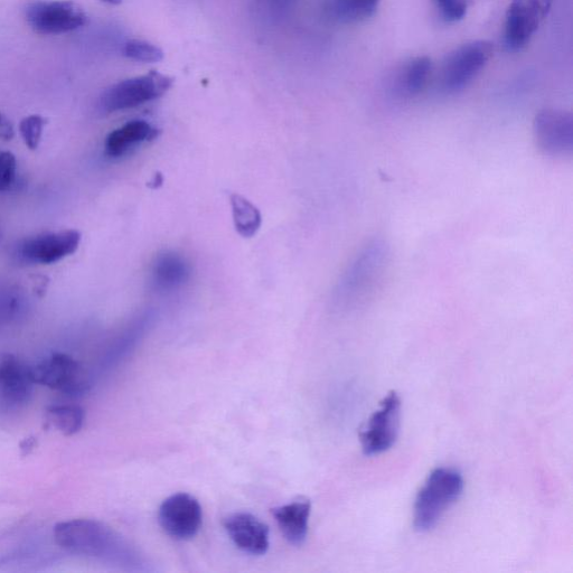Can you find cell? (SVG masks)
I'll return each instance as SVG.
<instances>
[{
    "label": "cell",
    "instance_id": "6da1fadb",
    "mask_svg": "<svg viewBox=\"0 0 573 573\" xmlns=\"http://www.w3.org/2000/svg\"><path fill=\"white\" fill-rule=\"evenodd\" d=\"M54 540L73 556L95 559L125 570H144L145 560L131 544L106 524L70 520L55 526Z\"/></svg>",
    "mask_w": 573,
    "mask_h": 573
},
{
    "label": "cell",
    "instance_id": "7a4b0ae2",
    "mask_svg": "<svg viewBox=\"0 0 573 573\" xmlns=\"http://www.w3.org/2000/svg\"><path fill=\"white\" fill-rule=\"evenodd\" d=\"M389 262L390 247L387 241L375 238L365 242L338 284V299L350 305L365 302L378 289Z\"/></svg>",
    "mask_w": 573,
    "mask_h": 573
},
{
    "label": "cell",
    "instance_id": "3957f363",
    "mask_svg": "<svg viewBox=\"0 0 573 573\" xmlns=\"http://www.w3.org/2000/svg\"><path fill=\"white\" fill-rule=\"evenodd\" d=\"M464 486L463 475L454 468L440 467L432 471L417 495L413 515L415 528L419 532L434 530L462 496Z\"/></svg>",
    "mask_w": 573,
    "mask_h": 573
},
{
    "label": "cell",
    "instance_id": "277c9868",
    "mask_svg": "<svg viewBox=\"0 0 573 573\" xmlns=\"http://www.w3.org/2000/svg\"><path fill=\"white\" fill-rule=\"evenodd\" d=\"M493 51V44L487 41H475L459 46L447 56L441 68V90L447 95L463 91L490 62Z\"/></svg>",
    "mask_w": 573,
    "mask_h": 573
},
{
    "label": "cell",
    "instance_id": "5b68a950",
    "mask_svg": "<svg viewBox=\"0 0 573 573\" xmlns=\"http://www.w3.org/2000/svg\"><path fill=\"white\" fill-rule=\"evenodd\" d=\"M172 84L173 79L152 71L143 77L114 84L102 93L99 106L105 114L133 109L163 97L172 88Z\"/></svg>",
    "mask_w": 573,
    "mask_h": 573
},
{
    "label": "cell",
    "instance_id": "8992f818",
    "mask_svg": "<svg viewBox=\"0 0 573 573\" xmlns=\"http://www.w3.org/2000/svg\"><path fill=\"white\" fill-rule=\"evenodd\" d=\"M401 399L396 391L388 393L380 407L360 432L363 453L366 456L388 452L397 443L401 426Z\"/></svg>",
    "mask_w": 573,
    "mask_h": 573
},
{
    "label": "cell",
    "instance_id": "52a82bcc",
    "mask_svg": "<svg viewBox=\"0 0 573 573\" xmlns=\"http://www.w3.org/2000/svg\"><path fill=\"white\" fill-rule=\"evenodd\" d=\"M27 24L41 35H59L82 27L87 16L82 9L68 0H39L25 9Z\"/></svg>",
    "mask_w": 573,
    "mask_h": 573
},
{
    "label": "cell",
    "instance_id": "ba28073f",
    "mask_svg": "<svg viewBox=\"0 0 573 573\" xmlns=\"http://www.w3.org/2000/svg\"><path fill=\"white\" fill-rule=\"evenodd\" d=\"M535 145L543 155L568 157L573 150V118L570 112L543 109L533 121Z\"/></svg>",
    "mask_w": 573,
    "mask_h": 573
},
{
    "label": "cell",
    "instance_id": "9c48e42d",
    "mask_svg": "<svg viewBox=\"0 0 573 573\" xmlns=\"http://www.w3.org/2000/svg\"><path fill=\"white\" fill-rule=\"evenodd\" d=\"M551 4L552 0H512L504 26V45L507 51L519 52L530 43Z\"/></svg>",
    "mask_w": 573,
    "mask_h": 573
},
{
    "label": "cell",
    "instance_id": "30bf717a",
    "mask_svg": "<svg viewBox=\"0 0 573 573\" xmlns=\"http://www.w3.org/2000/svg\"><path fill=\"white\" fill-rule=\"evenodd\" d=\"M158 521L169 537L181 541L191 540L201 530L202 506L190 494H174L159 507Z\"/></svg>",
    "mask_w": 573,
    "mask_h": 573
},
{
    "label": "cell",
    "instance_id": "8fae6325",
    "mask_svg": "<svg viewBox=\"0 0 573 573\" xmlns=\"http://www.w3.org/2000/svg\"><path fill=\"white\" fill-rule=\"evenodd\" d=\"M35 383L55 391L79 394L89 387L88 375L79 362L65 354H53L32 368Z\"/></svg>",
    "mask_w": 573,
    "mask_h": 573
},
{
    "label": "cell",
    "instance_id": "7c38bea8",
    "mask_svg": "<svg viewBox=\"0 0 573 573\" xmlns=\"http://www.w3.org/2000/svg\"><path fill=\"white\" fill-rule=\"evenodd\" d=\"M80 241L81 234L75 230L46 233L26 240L20 253L27 262L51 265L73 255L78 250Z\"/></svg>",
    "mask_w": 573,
    "mask_h": 573
},
{
    "label": "cell",
    "instance_id": "4fadbf2b",
    "mask_svg": "<svg viewBox=\"0 0 573 573\" xmlns=\"http://www.w3.org/2000/svg\"><path fill=\"white\" fill-rule=\"evenodd\" d=\"M34 384L32 368L11 356L0 361V408H22L30 400Z\"/></svg>",
    "mask_w": 573,
    "mask_h": 573
},
{
    "label": "cell",
    "instance_id": "5bb4252c",
    "mask_svg": "<svg viewBox=\"0 0 573 573\" xmlns=\"http://www.w3.org/2000/svg\"><path fill=\"white\" fill-rule=\"evenodd\" d=\"M231 541L238 549L251 554L262 556L269 549V528L255 515L250 513H234L223 522Z\"/></svg>",
    "mask_w": 573,
    "mask_h": 573
},
{
    "label": "cell",
    "instance_id": "9a60e30c",
    "mask_svg": "<svg viewBox=\"0 0 573 573\" xmlns=\"http://www.w3.org/2000/svg\"><path fill=\"white\" fill-rule=\"evenodd\" d=\"M159 134L161 130L148 124L147 121H130L109 134L105 143L106 155L111 158L124 156L130 149L140 144L153 142Z\"/></svg>",
    "mask_w": 573,
    "mask_h": 573
},
{
    "label": "cell",
    "instance_id": "2e32d148",
    "mask_svg": "<svg viewBox=\"0 0 573 573\" xmlns=\"http://www.w3.org/2000/svg\"><path fill=\"white\" fill-rule=\"evenodd\" d=\"M279 529L289 543L302 546L307 539L312 504L309 501H296L272 510Z\"/></svg>",
    "mask_w": 573,
    "mask_h": 573
},
{
    "label": "cell",
    "instance_id": "e0dca14e",
    "mask_svg": "<svg viewBox=\"0 0 573 573\" xmlns=\"http://www.w3.org/2000/svg\"><path fill=\"white\" fill-rule=\"evenodd\" d=\"M381 0H326L325 13L340 24H353L366 20L377 12Z\"/></svg>",
    "mask_w": 573,
    "mask_h": 573
},
{
    "label": "cell",
    "instance_id": "ac0fdd59",
    "mask_svg": "<svg viewBox=\"0 0 573 573\" xmlns=\"http://www.w3.org/2000/svg\"><path fill=\"white\" fill-rule=\"evenodd\" d=\"M431 72L432 62L428 56L411 60L399 75V91L407 97L418 96L426 88Z\"/></svg>",
    "mask_w": 573,
    "mask_h": 573
},
{
    "label": "cell",
    "instance_id": "d6986e66",
    "mask_svg": "<svg viewBox=\"0 0 573 573\" xmlns=\"http://www.w3.org/2000/svg\"><path fill=\"white\" fill-rule=\"evenodd\" d=\"M234 227L243 238H252L262 223L261 213L246 197L232 194L230 197Z\"/></svg>",
    "mask_w": 573,
    "mask_h": 573
},
{
    "label": "cell",
    "instance_id": "ffe728a7",
    "mask_svg": "<svg viewBox=\"0 0 573 573\" xmlns=\"http://www.w3.org/2000/svg\"><path fill=\"white\" fill-rule=\"evenodd\" d=\"M187 275H189V267L185 260L174 253H165L158 259L154 268L156 284L163 288H173L182 284Z\"/></svg>",
    "mask_w": 573,
    "mask_h": 573
},
{
    "label": "cell",
    "instance_id": "44dd1931",
    "mask_svg": "<svg viewBox=\"0 0 573 573\" xmlns=\"http://www.w3.org/2000/svg\"><path fill=\"white\" fill-rule=\"evenodd\" d=\"M49 422L63 435L78 434L84 424V411L78 406H55L48 411Z\"/></svg>",
    "mask_w": 573,
    "mask_h": 573
},
{
    "label": "cell",
    "instance_id": "7402d4cb",
    "mask_svg": "<svg viewBox=\"0 0 573 573\" xmlns=\"http://www.w3.org/2000/svg\"><path fill=\"white\" fill-rule=\"evenodd\" d=\"M122 53L126 58L144 63H157L164 59V52L156 45L145 41H129L124 45Z\"/></svg>",
    "mask_w": 573,
    "mask_h": 573
},
{
    "label": "cell",
    "instance_id": "603a6c76",
    "mask_svg": "<svg viewBox=\"0 0 573 573\" xmlns=\"http://www.w3.org/2000/svg\"><path fill=\"white\" fill-rule=\"evenodd\" d=\"M45 122L41 116H30L22 120L20 125L21 134L25 145L31 150L39 147Z\"/></svg>",
    "mask_w": 573,
    "mask_h": 573
},
{
    "label": "cell",
    "instance_id": "cb8c5ba5",
    "mask_svg": "<svg viewBox=\"0 0 573 573\" xmlns=\"http://www.w3.org/2000/svg\"><path fill=\"white\" fill-rule=\"evenodd\" d=\"M441 17L446 22L455 23L463 20L468 9V0H435Z\"/></svg>",
    "mask_w": 573,
    "mask_h": 573
},
{
    "label": "cell",
    "instance_id": "d4e9b609",
    "mask_svg": "<svg viewBox=\"0 0 573 573\" xmlns=\"http://www.w3.org/2000/svg\"><path fill=\"white\" fill-rule=\"evenodd\" d=\"M16 157L9 152L0 153V191H7L15 182Z\"/></svg>",
    "mask_w": 573,
    "mask_h": 573
},
{
    "label": "cell",
    "instance_id": "484cf974",
    "mask_svg": "<svg viewBox=\"0 0 573 573\" xmlns=\"http://www.w3.org/2000/svg\"><path fill=\"white\" fill-rule=\"evenodd\" d=\"M14 137V129L6 117L0 114V139L11 140Z\"/></svg>",
    "mask_w": 573,
    "mask_h": 573
},
{
    "label": "cell",
    "instance_id": "4316f807",
    "mask_svg": "<svg viewBox=\"0 0 573 573\" xmlns=\"http://www.w3.org/2000/svg\"><path fill=\"white\" fill-rule=\"evenodd\" d=\"M101 2L109 5H119L122 3V0H101Z\"/></svg>",
    "mask_w": 573,
    "mask_h": 573
}]
</instances>
